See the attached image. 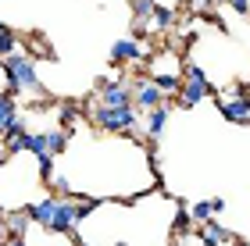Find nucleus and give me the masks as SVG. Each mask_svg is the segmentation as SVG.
<instances>
[{"label":"nucleus","mask_w":250,"mask_h":246,"mask_svg":"<svg viewBox=\"0 0 250 246\" xmlns=\"http://www.w3.org/2000/svg\"><path fill=\"white\" fill-rule=\"evenodd\" d=\"M97 93H100V104H107V107H136L132 86H129V82L100 79V82H97Z\"/></svg>","instance_id":"nucleus-3"},{"label":"nucleus","mask_w":250,"mask_h":246,"mask_svg":"<svg viewBox=\"0 0 250 246\" xmlns=\"http://www.w3.org/2000/svg\"><path fill=\"white\" fill-rule=\"evenodd\" d=\"M54 207H58V196H47V200H40V204H32V207H29V218L36 221V225L47 228V225H50V218H54Z\"/></svg>","instance_id":"nucleus-10"},{"label":"nucleus","mask_w":250,"mask_h":246,"mask_svg":"<svg viewBox=\"0 0 250 246\" xmlns=\"http://www.w3.org/2000/svg\"><path fill=\"white\" fill-rule=\"evenodd\" d=\"M0 64H4L11 93H36V96H43V86L36 79V64H32L25 54L15 50V54H7V57H0Z\"/></svg>","instance_id":"nucleus-1"},{"label":"nucleus","mask_w":250,"mask_h":246,"mask_svg":"<svg viewBox=\"0 0 250 246\" xmlns=\"http://www.w3.org/2000/svg\"><path fill=\"white\" fill-rule=\"evenodd\" d=\"M0 246H25V243H21L18 236H7V239H4V243H0Z\"/></svg>","instance_id":"nucleus-19"},{"label":"nucleus","mask_w":250,"mask_h":246,"mask_svg":"<svg viewBox=\"0 0 250 246\" xmlns=\"http://www.w3.org/2000/svg\"><path fill=\"white\" fill-rule=\"evenodd\" d=\"M29 210H25V214H4V225H7V236H25V232H29Z\"/></svg>","instance_id":"nucleus-12"},{"label":"nucleus","mask_w":250,"mask_h":246,"mask_svg":"<svg viewBox=\"0 0 250 246\" xmlns=\"http://www.w3.org/2000/svg\"><path fill=\"white\" fill-rule=\"evenodd\" d=\"M236 15H250V0H229Z\"/></svg>","instance_id":"nucleus-18"},{"label":"nucleus","mask_w":250,"mask_h":246,"mask_svg":"<svg viewBox=\"0 0 250 246\" xmlns=\"http://www.w3.org/2000/svg\"><path fill=\"white\" fill-rule=\"evenodd\" d=\"M143 57H150V47H140L136 39H118L115 47H111V61H118V64H125V61H143Z\"/></svg>","instance_id":"nucleus-7"},{"label":"nucleus","mask_w":250,"mask_h":246,"mask_svg":"<svg viewBox=\"0 0 250 246\" xmlns=\"http://www.w3.org/2000/svg\"><path fill=\"white\" fill-rule=\"evenodd\" d=\"M143 114H146V136L157 139V136H161V129H165V121H168V104L154 107V111H143Z\"/></svg>","instance_id":"nucleus-11"},{"label":"nucleus","mask_w":250,"mask_h":246,"mask_svg":"<svg viewBox=\"0 0 250 246\" xmlns=\"http://www.w3.org/2000/svg\"><path fill=\"white\" fill-rule=\"evenodd\" d=\"M15 125H21V114H18V100L15 93H0V136H7Z\"/></svg>","instance_id":"nucleus-6"},{"label":"nucleus","mask_w":250,"mask_h":246,"mask_svg":"<svg viewBox=\"0 0 250 246\" xmlns=\"http://www.w3.org/2000/svg\"><path fill=\"white\" fill-rule=\"evenodd\" d=\"M218 111L229 121H240V125H250V93H225L218 100Z\"/></svg>","instance_id":"nucleus-4"},{"label":"nucleus","mask_w":250,"mask_h":246,"mask_svg":"<svg viewBox=\"0 0 250 246\" xmlns=\"http://www.w3.org/2000/svg\"><path fill=\"white\" fill-rule=\"evenodd\" d=\"M15 50H18V36L0 21V57H7V54H15Z\"/></svg>","instance_id":"nucleus-14"},{"label":"nucleus","mask_w":250,"mask_h":246,"mask_svg":"<svg viewBox=\"0 0 250 246\" xmlns=\"http://www.w3.org/2000/svg\"><path fill=\"white\" fill-rule=\"evenodd\" d=\"M58 118H61V129H72V121L79 118V107H75V104H61Z\"/></svg>","instance_id":"nucleus-16"},{"label":"nucleus","mask_w":250,"mask_h":246,"mask_svg":"<svg viewBox=\"0 0 250 246\" xmlns=\"http://www.w3.org/2000/svg\"><path fill=\"white\" fill-rule=\"evenodd\" d=\"M136 111L140 107H107V104H93V121L104 132H136L140 121H136Z\"/></svg>","instance_id":"nucleus-2"},{"label":"nucleus","mask_w":250,"mask_h":246,"mask_svg":"<svg viewBox=\"0 0 250 246\" xmlns=\"http://www.w3.org/2000/svg\"><path fill=\"white\" fill-rule=\"evenodd\" d=\"M211 93V86L208 82H200V79H183V89H179V107H197L204 96Z\"/></svg>","instance_id":"nucleus-8"},{"label":"nucleus","mask_w":250,"mask_h":246,"mask_svg":"<svg viewBox=\"0 0 250 246\" xmlns=\"http://www.w3.org/2000/svg\"><path fill=\"white\" fill-rule=\"evenodd\" d=\"M197 236H200V243L204 246H218V243H232V232L229 228H222L218 225V221H208V225H200V232H197Z\"/></svg>","instance_id":"nucleus-9"},{"label":"nucleus","mask_w":250,"mask_h":246,"mask_svg":"<svg viewBox=\"0 0 250 246\" xmlns=\"http://www.w3.org/2000/svg\"><path fill=\"white\" fill-rule=\"evenodd\" d=\"M189 214H193V221H197V225H208L211 214H214V204H211V200H200V204H193Z\"/></svg>","instance_id":"nucleus-15"},{"label":"nucleus","mask_w":250,"mask_h":246,"mask_svg":"<svg viewBox=\"0 0 250 246\" xmlns=\"http://www.w3.org/2000/svg\"><path fill=\"white\" fill-rule=\"evenodd\" d=\"M64 147H68V129H50V132H47V150L58 157Z\"/></svg>","instance_id":"nucleus-13"},{"label":"nucleus","mask_w":250,"mask_h":246,"mask_svg":"<svg viewBox=\"0 0 250 246\" xmlns=\"http://www.w3.org/2000/svg\"><path fill=\"white\" fill-rule=\"evenodd\" d=\"M243 89H247V93H250V82H247V86H243Z\"/></svg>","instance_id":"nucleus-20"},{"label":"nucleus","mask_w":250,"mask_h":246,"mask_svg":"<svg viewBox=\"0 0 250 246\" xmlns=\"http://www.w3.org/2000/svg\"><path fill=\"white\" fill-rule=\"evenodd\" d=\"M129 86H132V100H136V107H140V111H154V107L165 104V93L157 89L154 79H136Z\"/></svg>","instance_id":"nucleus-5"},{"label":"nucleus","mask_w":250,"mask_h":246,"mask_svg":"<svg viewBox=\"0 0 250 246\" xmlns=\"http://www.w3.org/2000/svg\"><path fill=\"white\" fill-rule=\"evenodd\" d=\"M47 182H50V189H54V193H61V196H68V193H72V182H68L64 175H50Z\"/></svg>","instance_id":"nucleus-17"}]
</instances>
